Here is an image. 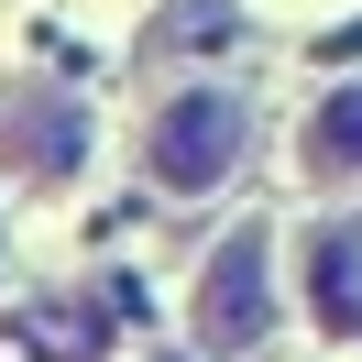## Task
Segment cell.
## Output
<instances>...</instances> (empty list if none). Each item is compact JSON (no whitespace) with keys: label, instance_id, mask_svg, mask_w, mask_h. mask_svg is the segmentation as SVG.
<instances>
[{"label":"cell","instance_id":"cell-1","mask_svg":"<svg viewBox=\"0 0 362 362\" xmlns=\"http://www.w3.org/2000/svg\"><path fill=\"white\" fill-rule=\"evenodd\" d=\"M242 132H252V121H242V99H230V88H187V99H165L143 165H154V187L198 198V187H220L230 165H242Z\"/></svg>","mask_w":362,"mask_h":362},{"label":"cell","instance_id":"cell-2","mask_svg":"<svg viewBox=\"0 0 362 362\" xmlns=\"http://www.w3.org/2000/svg\"><path fill=\"white\" fill-rule=\"evenodd\" d=\"M77 154H88V110H77L66 88H11L0 99V165H11L23 187L77 176Z\"/></svg>","mask_w":362,"mask_h":362},{"label":"cell","instance_id":"cell-3","mask_svg":"<svg viewBox=\"0 0 362 362\" xmlns=\"http://www.w3.org/2000/svg\"><path fill=\"white\" fill-rule=\"evenodd\" d=\"M264 264H274V252H264V230H230V242H220V264H209V286H198V340H209V351H252V340H264Z\"/></svg>","mask_w":362,"mask_h":362},{"label":"cell","instance_id":"cell-4","mask_svg":"<svg viewBox=\"0 0 362 362\" xmlns=\"http://www.w3.org/2000/svg\"><path fill=\"white\" fill-rule=\"evenodd\" d=\"M308 308H318V329L362 340V220L308 230Z\"/></svg>","mask_w":362,"mask_h":362},{"label":"cell","instance_id":"cell-5","mask_svg":"<svg viewBox=\"0 0 362 362\" xmlns=\"http://www.w3.org/2000/svg\"><path fill=\"white\" fill-rule=\"evenodd\" d=\"M308 165H318V176H362V88L318 99V121H308Z\"/></svg>","mask_w":362,"mask_h":362}]
</instances>
